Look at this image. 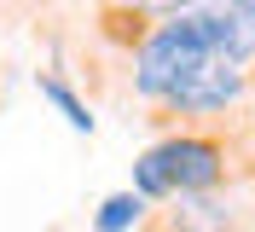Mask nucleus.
<instances>
[{
  "instance_id": "obj_1",
  "label": "nucleus",
  "mask_w": 255,
  "mask_h": 232,
  "mask_svg": "<svg viewBox=\"0 0 255 232\" xmlns=\"http://www.w3.org/2000/svg\"><path fill=\"white\" fill-rule=\"evenodd\" d=\"M203 58H209L203 23H197V12H180V17H168L162 29L145 35L139 64H133V87H139L145 99H168Z\"/></svg>"
},
{
  "instance_id": "obj_2",
  "label": "nucleus",
  "mask_w": 255,
  "mask_h": 232,
  "mask_svg": "<svg viewBox=\"0 0 255 232\" xmlns=\"http://www.w3.org/2000/svg\"><path fill=\"white\" fill-rule=\"evenodd\" d=\"M162 157V174H168V198H203L209 186L221 180V145L215 139H168V145H157Z\"/></svg>"
},
{
  "instance_id": "obj_3",
  "label": "nucleus",
  "mask_w": 255,
  "mask_h": 232,
  "mask_svg": "<svg viewBox=\"0 0 255 232\" xmlns=\"http://www.w3.org/2000/svg\"><path fill=\"white\" fill-rule=\"evenodd\" d=\"M238 93H244V70H238V64L203 58L174 93H168V105H174V110H226Z\"/></svg>"
},
{
  "instance_id": "obj_4",
  "label": "nucleus",
  "mask_w": 255,
  "mask_h": 232,
  "mask_svg": "<svg viewBox=\"0 0 255 232\" xmlns=\"http://www.w3.org/2000/svg\"><path fill=\"white\" fill-rule=\"evenodd\" d=\"M232 227V209L226 203H215L203 192V198H180V209L168 215V232H226Z\"/></svg>"
},
{
  "instance_id": "obj_5",
  "label": "nucleus",
  "mask_w": 255,
  "mask_h": 232,
  "mask_svg": "<svg viewBox=\"0 0 255 232\" xmlns=\"http://www.w3.org/2000/svg\"><path fill=\"white\" fill-rule=\"evenodd\" d=\"M139 215H145V198H139V192H116V198H105V209H99L93 227L99 232H128Z\"/></svg>"
},
{
  "instance_id": "obj_6",
  "label": "nucleus",
  "mask_w": 255,
  "mask_h": 232,
  "mask_svg": "<svg viewBox=\"0 0 255 232\" xmlns=\"http://www.w3.org/2000/svg\"><path fill=\"white\" fill-rule=\"evenodd\" d=\"M41 93H47L52 105L64 110V122H70V128H81V134L93 128V116H87V105H81V99H76L70 87H64V81H52V76H47V81H41Z\"/></svg>"
},
{
  "instance_id": "obj_7",
  "label": "nucleus",
  "mask_w": 255,
  "mask_h": 232,
  "mask_svg": "<svg viewBox=\"0 0 255 232\" xmlns=\"http://www.w3.org/2000/svg\"><path fill=\"white\" fill-rule=\"evenodd\" d=\"M133 6H139V12H168V17L186 12V0H133Z\"/></svg>"
},
{
  "instance_id": "obj_8",
  "label": "nucleus",
  "mask_w": 255,
  "mask_h": 232,
  "mask_svg": "<svg viewBox=\"0 0 255 232\" xmlns=\"http://www.w3.org/2000/svg\"><path fill=\"white\" fill-rule=\"evenodd\" d=\"M186 12H215V0H186Z\"/></svg>"
},
{
  "instance_id": "obj_9",
  "label": "nucleus",
  "mask_w": 255,
  "mask_h": 232,
  "mask_svg": "<svg viewBox=\"0 0 255 232\" xmlns=\"http://www.w3.org/2000/svg\"><path fill=\"white\" fill-rule=\"evenodd\" d=\"M232 12H244V17H255V0H232Z\"/></svg>"
}]
</instances>
